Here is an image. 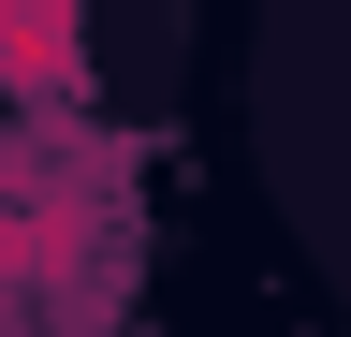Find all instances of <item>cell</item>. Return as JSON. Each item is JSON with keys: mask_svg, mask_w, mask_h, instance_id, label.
<instances>
[{"mask_svg": "<svg viewBox=\"0 0 351 337\" xmlns=\"http://www.w3.org/2000/svg\"><path fill=\"white\" fill-rule=\"evenodd\" d=\"M88 249H103L88 191H0V293H73Z\"/></svg>", "mask_w": 351, "mask_h": 337, "instance_id": "cell-1", "label": "cell"}, {"mask_svg": "<svg viewBox=\"0 0 351 337\" xmlns=\"http://www.w3.org/2000/svg\"><path fill=\"white\" fill-rule=\"evenodd\" d=\"M0 89L15 103H73L88 89V15L73 0H0Z\"/></svg>", "mask_w": 351, "mask_h": 337, "instance_id": "cell-2", "label": "cell"}]
</instances>
